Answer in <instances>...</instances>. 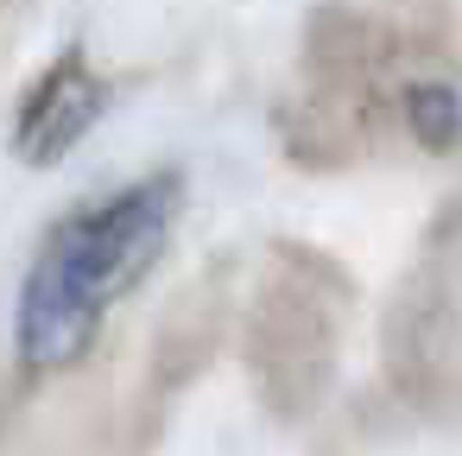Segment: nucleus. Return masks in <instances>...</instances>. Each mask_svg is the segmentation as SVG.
I'll list each match as a JSON object with an SVG mask.
<instances>
[{
	"mask_svg": "<svg viewBox=\"0 0 462 456\" xmlns=\"http://www.w3.org/2000/svg\"><path fill=\"white\" fill-rule=\"evenodd\" d=\"M178 203H184L178 172H159V178L127 184L121 197L70 216L64 228H51V241L39 247V260L20 285V317H14L20 361L32 374H58L89 355L108 304L159 266Z\"/></svg>",
	"mask_w": 462,
	"mask_h": 456,
	"instance_id": "f257e3e1",
	"label": "nucleus"
},
{
	"mask_svg": "<svg viewBox=\"0 0 462 456\" xmlns=\"http://www.w3.org/2000/svg\"><path fill=\"white\" fill-rule=\"evenodd\" d=\"M247 368L273 412L304 418L329 393L336 368V304L323 285L304 279H266L254 317H247Z\"/></svg>",
	"mask_w": 462,
	"mask_h": 456,
	"instance_id": "f03ea898",
	"label": "nucleus"
},
{
	"mask_svg": "<svg viewBox=\"0 0 462 456\" xmlns=\"http://www.w3.org/2000/svg\"><path fill=\"white\" fill-rule=\"evenodd\" d=\"M102 102H108V89H102V77L89 70V58H83V51H64V58L32 83L20 121H14V153H20L26 165H58V159L83 140V127L102 115Z\"/></svg>",
	"mask_w": 462,
	"mask_h": 456,
	"instance_id": "7ed1b4c3",
	"label": "nucleus"
},
{
	"mask_svg": "<svg viewBox=\"0 0 462 456\" xmlns=\"http://www.w3.org/2000/svg\"><path fill=\"white\" fill-rule=\"evenodd\" d=\"M399 115H405V127H411V140L424 153H456L462 146V89L456 83H437V77L405 83Z\"/></svg>",
	"mask_w": 462,
	"mask_h": 456,
	"instance_id": "20e7f679",
	"label": "nucleus"
}]
</instances>
